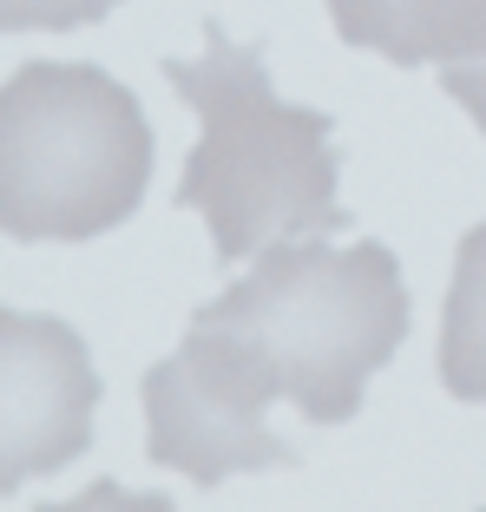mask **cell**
<instances>
[{"instance_id":"1","label":"cell","mask_w":486,"mask_h":512,"mask_svg":"<svg viewBox=\"0 0 486 512\" xmlns=\"http://www.w3.org/2000/svg\"><path fill=\"white\" fill-rule=\"evenodd\" d=\"M165 79L204 125L171 204L204 211L224 263H243L276 237L349 230L342 151L329 138L335 119L276 99L263 46H237L204 20V60H165Z\"/></svg>"},{"instance_id":"2","label":"cell","mask_w":486,"mask_h":512,"mask_svg":"<svg viewBox=\"0 0 486 512\" xmlns=\"http://www.w3.org/2000/svg\"><path fill=\"white\" fill-rule=\"evenodd\" d=\"M191 322L230 335L303 421L342 427L408 342V283L388 243L276 237L257 250V270Z\"/></svg>"},{"instance_id":"3","label":"cell","mask_w":486,"mask_h":512,"mask_svg":"<svg viewBox=\"0 0 486 512\" xmlns=\"http://www.w3.org/2000/svg\"><path fill=\"white\" fill-rule=\"evenodd\" d=\"M138 92L86 60H27L0 86V237L92 243L152 184Z\"/></svg>"},{"instance_id":"4","label":"cell","mask_w":486,"mask_h":512,"mask_svg":"<svg viewBox=\"0 0 486 512\" xmlns=\"http://www.w3.org/2000/svg\"><path fill=\"white\" fill-rule=\"evenodd\" d=\"M276 388L257 375L230 335L184 329L178 355L145 375V453L152 467L184 473L191 486H224L257 467H296V447L263 427Z\"/></svg>"},{"instance_id":"5","label":"cell","mask_w":486,"mask_h":512,"mask_svg":"<svg viewBox=\"0 0 486 512\" xmlns=\"http://www.w3.org/2000/svg\"><path fill=\"white\" fill-rule=\"evenodd\" d=\"M99 368L86 335L60 316L0 309V499L27 480L73 467L92 447Z\"/></svg>"},{"instance_id":"6","label":"cell","mask_w":486,"mask_h":512,"mask_svg":"<svg viewBox=\"0 0 486 512\" xmlns=\"http://www.w3.org/2000/svg\"><path fill=\"white\" fill-rule=\"evenodd\" d=\"M335 33L395 66L486 60V0H329Z\"/></svg>"},{"instance_id":"7","label":"cell","mask_w":486,"mask_h":512,"mask_svg":"<svg viewBox=\"0 0 486 512\" xmlns=\"http://www.w3.org/2000/svg\"><path fill=\"white\" fill-rule=\"evenodd\" d=\"M441 381L454 401H486V224L454 250V283L441 309Z\"/></svg>"},{"instance_id":"8","label":"cell","mask_w":486,"mask_h":512,"mask_svg":"<svg viewBox=\"0 0 486 512\" xmlns=\"http://www.w3.org/2000/svg\"><path fill=\"white\" fill-rule=\"evenodd\" d=\"M125 0H0V33H79Z\"/></svg>"},{"instance_id":"9","label":"cell","mask_w":486,"mask_h":512,"mask_svg":"<svg viewBox=\"0 0 486 512\" xmlns=\"http://www.w3.org/2000/svg\"><path fill=\"white\" fill-rule=\"evenodd\" d=\"M441 92L454 99V106H467V119L486 132V60H454L441 73Z\"/></svg>"}]
</instances>
